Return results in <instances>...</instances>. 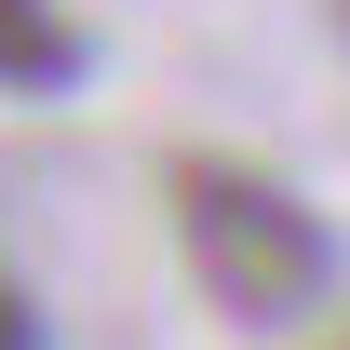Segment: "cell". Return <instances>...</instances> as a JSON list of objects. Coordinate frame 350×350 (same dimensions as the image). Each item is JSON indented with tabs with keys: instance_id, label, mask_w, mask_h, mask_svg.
I'll return each instance as SVG.
<instances>
[{
	"instance_id": "obj_3",
	"label": "cell",
	"mask_w": 350,
	"mask_h": 350,
	"mask_svg": "<svg viewBox=\"0 0 350 350\" xmlns=\"http://www.w3.org/2000/svg\"><path fill=\"white\" fill-rule=\"evenodd\" d=\"M0 350H41V310H27V283L0 269Z\"/></svg>"
},
{
	"instance_id": "obj_5",
	"label": "cell",
	"mask_w": 350,
	"mask_h": 350,
	"mask_svg": "<svg viewBox=\"0 0 350 350\" xmlns=\"http://www.w3.org/2000/svg\"><path fill=\"white\" fill-rule=\"evenodd\" d=\"M323 350H350V323H337V337H323Z\"/></svg>"
},
{
	"instance_id": "obj_1",
	"label": "cell",
	"mask_w": 350,
	"mask_h": 350,
	"mask_svg": "<svg viewBox=\"0 0 350 350\" xmlns=\"http://www.w3.org/2000/svg\"><path fill=\"white\" fill-rule=\"evenodd\" d=\"M162 202H175V256H189V283H202L243 337H297L310 310L337 297V229L310 216L269 162L175 148V162H162Z\"/></svg>"
},
{
	"instance_id": "obj_2",
	"label": "cell",
	"mask_w": 350,
	"mask_h": 350,
	"mask_svg": "<svg viewBox=\"0 0 350 350\" xmlns=\"http://www.w3.org/2000/svg\"><path fill=\"white\" fill-rule=\"evenodd\" d=\"M81 68H94V41L54 0H0V94H68Z\"/></svg>"
},
{
	"instance_id": "obj_4",
	"label": "cell",
	"mask_w": 350,
	"mask_h": 350,
	"mask_svg": "<svg viewBox=\"0 0 350 350\" xmlns=\"http://www.w3.org/2000/svg\"><path fill=\"white\" fill-rule=\"evenodd\" d=\"M337 41H350V0H337Z\"/></svg>"
}]
</instances>
